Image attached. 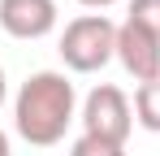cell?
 Here are the masks:
<instances>
[{
  "instance_id": "9c48e42d",
  "label": "cell",
  "mask_w": 160,
  "mask_h": 156,
  "mask_svg": "<svg viewBox=\"0 0 160 156\" xmlns=\"http://www.w3.org/2000/svg\"><path fill=\"white\" fill-rule=\"evenodd\" d=\"M82 9H108V4H117V0H78Z\"/></svg>"
},
{
  "instance_id": "277c9868",
  "label": "cell",
  "mask_w": 160,
  "mask_h": 156,
  "mask_svg": "<svg viewBox=\"0 0 160 156\" xmlns=\"http://www.w3.org/2000/svg\"><path fill=\"white\" fill-rule=\"evenodd\" d=\"M117 61L126 65V74L143 87V82H156L160 78V35L147 30L143 22H126L117 26Z\"/></svg>"
},
{
  "instance_id": "30bf717a",
  "label": "cell",
  "mask_w": 160,
  "mask_h": 156,
  "mask_svg": "<svg viewBox=\"0 0 160 156\" xmlns=\"http://www.w3.org/2000/svg\"><path fill=\"white\" fill-rule=\"evenodd\" d=\"M4 100H9V82H4V70H0V108H4Z\"/></svg>"
},
{
  "instance_id": "ba28073f",
  "label": "cell",
  "mask_w": 160,
  "mask_h": 156,
  "mask_svg": "<svg viewBox=\"0 0 160 156\" xmlns=\"http://www.w3.org/2000/svg\"><path fill=\"white\" fill-rule=\"evenodd\" d=\"M130 18L160 35V0H130Z\"/></svg>"
},
{
  "instance_id": "5b68a950",
  "label": "cell",
  "mask_w": 160,
  "mask_h": 156,
  "mask_svg": "<svg viewBox=\"0 0 160 156\" xmlns=\"http://www.w3.org/2000/svg\"><path fill=\"white\" fill-rule=\"evenodd\" d=\"M0 26L13 39H43L56 30V0H0Z\"/></svg>"
},
{
  "instance_id": "8fae6325",
  "label": "cell",
  "mask_w": 160,
  "mask_h": 156,
  "mask_svg": "<svg viewBox=\"0 0 160 156\" xmlns=\"http://www.w3.org/2000/svg\"><path fill=\"white\" fill-rule=\"evenodd\" d=\"M0 156H9V134L0 130Z\"/></svg>"
},
{
  "instance_id": "3957f363",
  "label": "cell",
  "mask_w": 160,
  "mask_h": 156,
  "mask_svg": "<svg viewBox=\"0 0 160 156\" xmlns=\"http://www.w3.org/2000/svg\"><path fill=\"white\" fill-rule=\"evenodd\" d=\"M82 134H95V139H108V143H126L130 139V126H134V108L126 100L121 87H95L87 100H82Z\"/></svg>"
},
{
  "instance_id": "7a4b0ae2",
  "label": "cell",
  "mask_w": 160,
  "mask_h": 156,
  "mask_svg": "<svg viewBox=\"0 0 160 156\" xmlns=\"http://www.w3.org/2000/svg\"><path fill=\"white\" fill-rule=\"evenodd\" d=\"M56 52L74 74H95L117 56V26L104 13H82V18H74L65 26Z\"/></svg>"
},
{
  "instance_id": "52a82bcc",
  "label": "cell",
  "mask_w": 160,
  "mask_h": 156,
  "mask_svg": "<svg viewBox=\"0 0 160 156\" xmlns=\"http://www.w3.org/2000/svg\"><path fill=\"white\" fill-rule=\"evenodd\" d=\"M69 156H130L126 143H108V139H95V134H78Z\"/></svg>"
},
{
  "instance_id": "8992f818",
  "label": "cell",
  "mask_w": 160,
  "mask_h": 156,
  "mask_svg": "<svg viewBox=\"0 0 160 156\" xmlns=\"http://www.w3.org/2000/svg\"><path fill=\"white\" fill-rule=\"evenodd\" d=\"M134 122L143 130H152V134H160V78L156 82H143L134 91Z\"/></svg>"
},
{
  "instance_id": "6da1fadb",
  "label": "cell",
  "mask_w": 160,
  "mask_h": 156,
  "mask_svg": "<svg viewBox=\"0 0 160 156\" xmlns=\"http://www.w3.org/2000/svg\"><path fill=\"white\" fill-rule=\"evenodd\" d=\"M78 96H74V82L56 70H39L18 87V100H13V130L26 139L30 148H52L65 139L69 122L78 117Z\"/></svg>"
}]
</instances>
